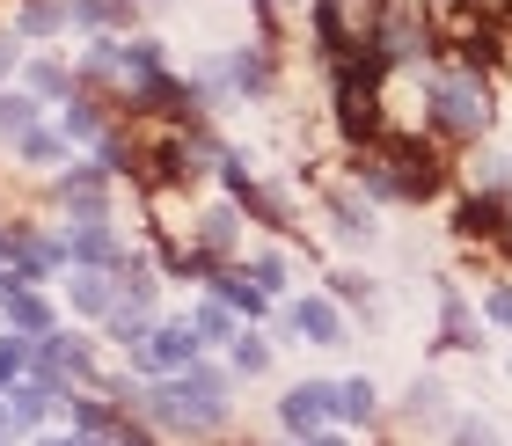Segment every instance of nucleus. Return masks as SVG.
Here are the masks:
<instances>
[{"mask_svg": "<svg viewBox=\"0 0 512 446\" xmlns=\"http://www.w3.org/2000/svg\"><path fill=\"white\" fill-rule=\"evenodd\" d=\"M359 176H366L374 198H403V205L447 191V161H439V147H425V139H410V132H381L374 147L359 154Z\"/></svg>", "mask_w": 512, "mask_h": 446, "instance_id": "f257e3e1", "label": "nucleus"}, {"mask_svg": "<svg viewBox=\"0 0 512 446\" xmlns=\"http://www.w3.org/2000/svg\"><path fill=\"white\" fill-rule=\"evenodd\" d=\"M425 110H432V132H447V139H483L491 132V81L476 74V66H447V74H432L425 81Z\"/></svg>", "mask_w": 512, "mask_h": 446, "instance_id": "f03ea898", "label": "nucleus"}, {"mask_svg": "<svg viewBox=\"0 0 512 446\" xmlns=\"http://www.w3.org/2000/svg\"><path fill=\"white\" fill-rule=\"evenodd\" d=\"M132 359L147 373H191L198 366V330H191V322H161V330H147L132 344Z\"/></svg>", "mask_w": 512, "mask_h": 446, "instance_id": "7ed1b4c3", "label": "nucleus"}, {"mask_svg": "<svg viewBox=\"0 0 512 446\" xmlns=\"http://www.w3.org/2000/svg\"><path fill=\"white\" fill-rule=\"evenodd\" d=\"M330 410H337V388H322V381H300V388H286V403H278V417H286L293 439H315Z\"/></svg>", "mask_w": 512, "mask_h": 446, "instance_id": "20e7f679", "label": "nucleus"}, {"mask_svg": "<svg viewBox=\"0 0 512 446\" xmlns=\"http://www.w3.org/2000/svg\"><path fill=\"white\" fill-rule=\"evenodd\" d=\"M59 198H66V213H81V220H103V205H110V169H103V161H96V169H66Z\"/></svg>", "mask_w": 512, "mask_h": 446, "instance_id": "39448f33", "label": "nucleus"}, {"mask_svg": "<svg viewBox=\"0 0 512 446\" xmlns=\"http://www.w3.org/2000/svg\"><path fill=\"white\" fill-rule=\"evenodd\" d=\"M505 205L491 198V191H483V198H461L454 205V234H461V242H505Z\"/></svg>", "mask_w": 512, "mask_h": 446, "instance_id": "423d86ee", "label": "nucleus"}, {"mask_svg": "<svg viewBox=\"0 0 512 446\" xmlns=\"http://www.w3.org/2000/svg\"><path fill=\"white\" fill-rule=\"evenodd\" d=\"M66 249H74V264H81V271L125 264V242L110 234V220H81V227H74V242H66Z\"/></svg>", "mask_w": 512, "mask_h": 446, "instance_id": "0eeeda50", "label": "nucleus"}, {"mask_svg": "<svg viewBox=\"0 0 512 446\" xmlns=\"http://www.w3.org/2000/svg\"><path fill=\"white\" fill-rule=\"evenodd\" d=\"M293 330L308 337V344H344V315H337V300H293Z\"/></svg>", "mask_w": 512, "mask_h": 446, "instance_id": "6e6552de", "label": "nucleus"}, {"mask_svg": "<svg viewBox=\"0 0 512 446\" xmlns=\"http://www.w3.org/2000/svg\"><path fill=\"white\" fill-rule=\"evenodd\" d=\"M227 81H235L242 96H264V88H271V59L264 52H235V59H227Z\"/></svg>", "mask_w": 512, "mask_h": 446, "instance_id": "1a4fd4ad", "label": "nucleus"}, {"mask_svg": "<svg viewBox=\"0 0 512 446\" xmlns=\"http://www.w3.org/2000/svg\"><path fill=\"white\" fill-rule=\"evenodd\" d=\"M0 315H8V322H15V330H52V308H44V300H37L30 286H22V293H8V300H0Z\"/></svg>", "mask_w": 512, "mask_h": 446, "instance_id": "9d476101", "label": "nucleus"}, {"mask_svg": "<svg viewBox=\"0 0 512 446\" xmlns=\"http://www.w3.org/2000/svg\"><path fill=\"white\" fill-rule=\"evenodd\" d=\"M374 403H381V395H374V381H366V373L337 388V417H352V425H366V417H374Z\"/></svg>", "mask_w": 512, "mask_h": 446, "instance_id": "9b49d317", "label": "nucleus"}, {"mask_svg": "<svg viewBox=\"0 0 512 446\" xmlns=\"http://www.w3.org/2000/svg\"><path fill=\"white\" fill-rule=\"evenodd\" d=\"M59 125H66V139H103V132H110V125H103V110L88 103V96H74V103H66V117H59Z\"/></svg>", "mask_w": 512, "mask_h": 446, "instance_id": "f8f14e48", "label": "nucleus"}, {"mask_svg": "<svg viewBox=\"0 0 512 446\" xmlns=\"http://www.w3.org/2000/svg\"><path fill=\"white\" fill-rule=\"evenodd\" d=\"M66 22V0H22V37H52Z\"/></svg>", "mask_w": 512, "mask_h": 446, "instance_id": "ddd939ff", "label": "nucleus"}, {"mask_svg": "<svg viewBox=\"0 0 512 446\" xmlns=\"http://www.w3.org/2000/svg\"><path fill=\"white\" fill-rule=\"evenodd\" d=\"M74 300H81L88 315H110V308H118V293H110L103 271H81V278H74Z\"/></svg>", "mask_w": 512, "mask_h": 446, "instance_id": "4468645a", "label": "nucleus"}, {"mask_svg": "<svg viewBox=\"0 0 512 446\" xmlns=\"http://www.w3.org/2000/svg\"><path fill=\"white\" fill-rule=\"evenodd\" d=\"M0 132H8V139L37 132V103H30V96H0Z\"/></svg>", "mask_w": 512, "mask_h": 446, "instance_id": "2eb2a0df", "label": "nucleus"}, {"mask_svg": "<svg viewBox=\"0 0 512 446\" xmlns=\"http://www.w3.org/2000/svg\"><path fill=\"white\" fill-rule=\"evenodd\" d=\"M191 330H198V337H220V344H235V337H242V330H235V308H198V315H191Z\"/></svg>", "mask_w": 512, "mask_h": 446, "instance_id": "dca6fc26", "label": "nucleus"}, {"mask_svg": "<svg viewBox=\"0 0 512 446\" xmlns=\"http://www.w3.org/2000/svg\"><path fill=\"white\" fill-rule=\"evenodd\" d=\"M447 351L469 344V300H461V286H447V337H439Z\"/></svg>", "mask_w": 512, "mask_h": 446, "instance_id": "f3484780", "label": "nucleus"}, {"mask_svg": "<svg viewBox=\"0 0 512 446\" xmlns=\"http://www.w3.org/2000/svg\"><path fill=\"white\" fill-rule=\"evenodd\" d=\"M66 15L88 22V30H110V22H118L125 8H118V0H66Z\"/></svg>", "mask_w": 512, "mask_h": 446, "instance_id": "a211bd4d", "label": "nucleus"}, {"mask_svg": "<svg viewBox=\"0 0 512 446\" xmlns=\"http://www.w3.org/2000/svg\"><path fill=\"white\" fill-rule=\"evenodd\" d=\"M30 359H37V351L22 344V337H0V388L22 381V373H30Z\"/></svg>", "mask_w": 512, "mask_h": 446, "instance_id": "6ab92c4d", "label": "nucleus"}, {"mask_svg": "<svg viewBox=\"0 0 512 446\" xmlns=\"http://www.w3.org/2000/svg\"><path fill=\"white\" fill-rule=\"evenodd\" d=\"M30 88L37 96H66V66L59 59H30Z\"/></svg>", "mask_w": 512, "mask_h": 446, "instance_id": "aec40b11", "label": "nucleus"}, {"mask_svg": "<svg viewBox=\"0 0 512 446\" xmlns=\"http://www.w3.org/2000/svg\"><path fill=\"white\" fill-rule=\"evenodd\" d=\"M271 366V344L264 337H235V373H264Z\"/></svg>", "mask_w": 512, "mask_h": 446, "instance_id": "412c9836", "label": "nucleus"}, {"mask_svg": "<svg viewBox=\"0 0 512 446\" xmlns=\"http://www.w3.org/2000/svg\"><path fill=\"white\" fill-rule=\"evenodd\" d=\"M15 147H22V161H59V132H44V125H37V132H22Z\"/></svg>", "mask_w": 512, "mask_h": 446, "instance_id": "4be33fe9", "label": "nucleus"}, {"mask_svg": "<svg viewBox=\"0 0 512 446\" xmlns=\"http://www.w3.org/2000/svg\"><path fill=\"white\" fill-rule=\"evenodd\" d=\"M483 315H491L498 330H512V286H491V293H483Z\"/></svg>", "mask_w": 512, "mask_h": 446, "instance_id": "5701e85b", "label": "nucleus"}, {"mask_svg": "<svg viewBox=\"0 0 512 446\" xmlns=\"http://www.w3.org/2000/svg\"><path fill=\"white\" fill-rule=\"evenodd\" d=\"M454 446H498L491 425H454Z\"/></svg>", "mask_w": 512, "mask_h": 446, "instance_id": "b1692460", "label": "nucleus"}, {"mask_svg": "<svg viewBox=\"0 0 512 446\" xmlns=\"http://www.w3.org/2000/svg\"><path fill=\"white\" fill-rule=\"evenodd\" d=\"M330 286H337V300H366V278H359V271H337Z\"/></svg>", "mask_w": 512, "mask_h": 446, "instance_id": "393cba45", "label": "nucleus"}, {"mask_svg": "<svg viewBox=\"0 0 512 446\" xmlns=\"http://www.w3.org/2000/svg\"><path fill=\"white\" fill-rule=\"evenodd\" d=\"M8 249H15V227H0V264H8Z\"/></svg>", "mask_w": 512, "mask_h": 446, "instance_id": "a878e982", "label": "nucleus"}, {"mask_svg": "<svg viewBox=\"0 0 512 446\" xmlns=\"http://www.w3.org/2000/svg\"><path fill=\"white\" fill-rule=\"evenodd\" d=\"M300 446H344V439H330V432H315V439H300Z\"/></svg>", "mask_w": 512, "mask_h": 446, "instance_id": "bb28decb", "label": "nucleus"}, {"mask_svg": "<svg viewBox=\"0 0 512 446\" xmlns=\"http://www.w3.org/2000/svg\"><path fill=\"white\" fill-rule=\"evenodd\" d=\"M81 446H118V439H81Z\"/></svg>", "mask_w": 512, "mask_h": 446, "instance_id": "cd10ccee", "label": "nucleus"}]
</instances>
